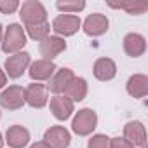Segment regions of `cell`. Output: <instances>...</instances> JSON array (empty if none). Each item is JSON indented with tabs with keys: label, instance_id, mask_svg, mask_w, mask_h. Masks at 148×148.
<instances>
[{
	"label": "cell",
	"instance_id": "obj_1",
	"mask_svg": "<svg viewBox=\"0 0 148 148\" xmlns=\"http://www.w3.org/2000/svg\"><path fill=\"white\" fill-rule=\"evenodd\" d=\"M2 51L5 54H16L21 52V49L26 45V33L25 28L18 23H11L5 30H4V38H2Z\"/></svg>",
	"mask_w": 148,
	"mask_h": 148
},
{
	"label": "cell",
	"instance_id": "obj_2",
	"mask_svg": "<svg viewBox=\"0 0 148 148\" xmlns=\"http://www.w3.org/2000/svg\"><path fill=\"white\" fill-rule=\"evenodd\" d=\"M98 127V115L91 108H82L71 120V131L79 136H89Z\"/></svg>",
	"mask_w": 148,
	"mask_h": 148
},
{
	"label": "cell",
	"instance_id": "obj_3",
	"mask_svg": "<svg viewBox=\"0 0 148 148\" xmlns=\"http://www.w3.org/2000/svg\"><path fill=\"white\" fill-rule=\"evenodd\" d=\"M19 18L25 23V26L37 25L47 21V11L38 0H26V2H23V5H19Z\"/></svg>",
	"mask_w": 148,
	"mask_h": 148
},
{
	"label": "cell",
	"instance_id": "obj_4",
	"mask_svg": "<svg viewBox=\"0 0 148 148\" xmlns=\"http://www.w3.org/2000/svg\"><path fill=\"white\" fill-rule=\"evenodd\" d=\"M82 26V21L77 14H59L54 18L51 30L58 35V37H71L75 35Z\"/></svg>",
	"mask_w": 148,
	"mask_h": 148
},
{
	"label": "cell",
	"instance_id": "obj_5",
	"mask_svg": "<svg viewBox=\"0 0 148 148\" xmlns=\"http://www.w3.org/2000/svg\"><path fill=\"white\" fill-rule=\"evenodd\" d=\"M32 63V56L26 52V51H21V52H16L12 56H9L4 63V71L9 79H19L23 77V73L28 70Z\"/></svg>",
	"mask_w": 148,
	"mask_h": 148
},
{
	"label": "cell",
	"instance_id": "obj_6",
	"mask_svg": "<svg viewBox=\"0 0 148 148\" xmlns=\"http://www.w3.org/2000/svg\"><path fill=\"white\" fill-rule=\"evenodd\" d=\"M49 101V89L45 84L40 82H33L30 86L25 87V103L32 108H44Z\"/></svg>",
	"mask_w": 148,
	"mask_h": 148
},
{
	"label": "cell",
	"instance_id": "obj_7",
	"mask_svg": "<svg viewBox=\"0 0 148 148\" xmlns=\"http://www.w3.org/2000/svg\"><path fill=\"white\" fill-rule=\"evenodd\" d=\"M38 51H40L42 59L52 61L54 58H58L61 52L66 51V42H64V38H61L58 35H49L47 38H44L38 44Z\"/></svg>",
	"mask_w": 148,
	"mask_h": 148
},
{
	"label": "cell",
	"instance_id": "obj_8",
	"mask_svg": "<svg viewBox=\"0 0 148 148\" xmlns=\"http://www.w3.org/2000/svg\"><path fill=\"white\" fill-rule=\"evenodd\" d=\"M56 70H58V66L54 64V61L37 59V61L30 63L28 75L33 82H44V80H51V77L56 73Z\"/></svg>",
	"mask_w": 148,
	"mask_h": 148
},
{
	"label": "cell",
	"instance_id": "obj_9",
	"mask_svg": "<svg viewBox=\"0 0 148 148\" xmlns=\"http://www.w3.org/2000/svg\"><path fill=\"white\" fill-rule=\"evenodd\" d=\"M108 26H110V21L105 14L101 12H92L86 18L84 25H82V30L86 35L89 37H101L108 32Z\"/></svg>",
	"mask_w": 148,
	"mask_h": 148
},
{
	"label": "cell",
	"instance_id": "obj_10",
	"mask_svg": "<svg viewBox=\"0 0 148 148\" xmlns=\"http://www.w3.org/2000/svg\"><path fill=\"white\" fill-rule=\"evenodd\" d=\"M75 79V73L70 68H58L56 73L51 77L49 84H47V89L54 94V96H59V94H64V91L68 89L70 82Z\"/></svg>",
	"mask_w": 148,
	"mask_h": 148
},
{
	"label": "cell",
	"instance_id": "obj_11",
	"mask_svg": "<svg viewBox=\"0 0 148 148\" xmlns=\"http://www.w3.org/2000/svg\"><path fill=\"white\" fill-rule=\"evenodd\" d=\"M25 105V89L21 86H9L0 94V106L5 110H19Z\"/></svg>",
	"mask_w": 148,
	"mask_h": 148
},
{
	"label": "cell",
	"instance_id": "obj_12",
	"mask_svg": "<svg viewBox=\"0 0 148 148\" xmlns=\"http://www.w3.org/2000/svg\"><path fill=\"white\" fill-rule=\"evenodd\" d=\"M44 141L51 146V148H68L71 143V136L70 131L63 125H52L45 131L44 134Z\"/></svg>",
	"mask_w": 148,
	"mask_h": 148
},
{
	"label": "cell",
	"instance_id": "obj_13",
	"mask_svg": "<svg viewBox=\"0 0 148 148\" xmlns=\"http://www.w3.org/2000/svg\"><path fill=\"white\" fill-rule=\"evenodd\" d=\"M51 112L54 115V119L58 120H68L71 117V113L75 112V103H73L70 98H66L64 94H59V96H52L51 98Z\"/></svg>",
	"mask_w": 148,
	"mask_h": 148
},
{
	"label": "cell",
	"instance_id": "obj_14",
	"mask_svg": "<svg viewBox=\"0 0 148 148\" xmlns=\"http://www.w3.org/2000/svg\"><path fill=\"white\" fill-rule=\"evenodd\" d=\"M122 45H124V52L129 56V58H139L145 54L146 51V40L141 33H127L122 40Z\"/></svg>",
	"mask_w": 148,
	"mask_h": 148
},
{
	"label": "cell",
	"instance_id": "obj_15",
	"mask_svg": "<svg viewBox=\"0 0 148 148\" xmlns=\"http://www.w3.org/2000/svg\"><path fill=\"white\" fill-rule=\"evenodd\" d=\"M134 148L136 146H145L146 145V131H145V125L143 122L139 120H134V122H127L124 125V136Z\"/></svg>",
	"mask_w": 148,
	"mask_h": 148
},
{
	"label": "cell",
	"instance_id": "obj_16",
	"mask_svg": "<svg viewBox=\"0 0 148 148\" xmlns=\"http://www.w3.org/2000/svg\"><path fill=\"white\" fill-rule=\"evenodd\" d=\"M92 73L94 77L101 82H108L112 79H115L117 75V64L113 59L110 58H98L94 61V66H92Z\"/></svg>",
	"mask_w": 148,
	"mask_h": 148
},
{
	"label": "cell",
	"instance_id": "obj_17",
	"mask_svg": "<svg viewBox=\"0 0 148 148\" xmlns=\"http://www.w3.org/2000/svg\"><path fill=\"white\" fill-rule=\"evenodd\" d=\"M11 148H25L30 143V131L23 125H11L4 139Z\"/></svg>",
	"mask_w": 148,
	"mask_h": 148
},
{
	"label": "cell",
	"instance_id": "obj_18",
	"mask_svg": "<svg viewBox=\"0 0 148 148\" xmlns=\"http://www.w3.org/2000/svg\"><path fill=\"white\" fill-rule=\"evenodd\" d=\"M125 91L129 96L132 98H145L148 94V77L143 73H134L129 77L127 84H125Z\"/></svg>",
	"mask_w": 148,
	"mask_h": 148
},
{
	"label": "cell",
	"instance_id": "obj_19",
	"mask_svg": "<svg viewBox=\"0 0 148 148\" xmlns=\"http://www.w3.org/2000/svg\"><path fill=\"white\" fill-rule=\"evenodd\" d=\"M108 5L113 9H124L127 14L132 16L145 14L148 9V2H145V0H120V2H110L108 0Z\"/></svg>",
	"mask_w": 148,
	"mask_h": 148
},
{
	"label": "cell",
	"instance_id": "obj_20",
	"mask_svg": "<svg viewBox=\"0 0 148 148\" xmlns=\"http://www.w3.org/2000/svg\"><path fill=\"white\" fill-rule=\"evenodd\" d=\"M87 91H89V87H87V80L82 79V77H75V79L70 82L68 89L64 91V96L70 98L73 103H75V101H82V99H86Z\"/></svg>",
	"mask_w": 148,
	"mask_h": 148
},
{
	"label": "cell",
	"instance_id": "obj_21",
	"mask_svg": "<svg viewBox=\"0 0 148 148\" xmlns=\"http://www.w3.org/2000/svg\"><path fill=\"white\" fill-rule=\"evenodd\" d=\"M25 33L37 42H42L44 38H47L51 35V23L44 21V23H37V25H28L25 26Z\"/></svg>",
	"mask_w": 148,
	"mask_h": 148
},
{
	"label": "cell",
	"instance_id": "obj_22",
	"mask_svg": "<svg viewBox=\"0 0 148 148\" xmlns=\"http://www.w3.org/2000/svg\"><path fill=\"white\" fill-rule=\"evenodd\" d=\"M56 7L63 14H77L86 9V2L84 0H58Z\"/></svg>",
	"mask_w": 148,
	"mask_h": 148
},
{
	"label": "cell",
	"instance_id": "obj_23",
	"mask_svg": "<svg viewBox=\"0 0 148 148\" xmlns=\"http://www.w3.org/2000/svg\"><path fill=\"white\" fill-rule=\"evenodd\" d=\"M87 148H110V138L106 134H94L87 141Z\"/></svg>",
	"mask_w": 148,
	"mask_h": 148
},
{
	"label": "cell",
	"instance_id": "obj_24",
	"mask_svg": "<svg viewBox=\"0 0 148 148\" xmlns=\"http://www.w3.org/2000/svg\"><path fill=\"white\" fill-rule=\"evenodd\" d=\"M19 9L18 0H0V12L2 14H14Z\"/></svg>",
	"mask_w": 148,
	"mask_h": 148
},
{
	"label": "cell",
	"instance_id": "obj_25",
	"mask_svg": "<svg viewBox=\"0 0 148 148\" xmlns=\"http://www.w3.org/2000/svg\"><path fill=\"white\" fill-rule=\"evenodd\" d=\"M110 148H134V146L125 138L117 136V138H110Z\"/></svg>",
	"mask_w": 148,
	"mask_h": 148
},
{
	"label": "cell",
	"instance_id": "obj_26",
	"mask_svg": "<svg viewBox=\"0 0 148 148\" xmlns=\"http://www.w3.org/2000/svg\"><path fill=\"white\" fill-rule=\"evenodd\" d=\"M5 84H7V75H5V71L0 68V89L5 87Z\"/></svg>",
	"mask_w": 148,
	"mask_h": 148
},
{
	"label": "cell",
	"instance_id": "obj_27",
	"mask_svg": "<svg viewBox=\"0 0 148 148\" xmlns=\"http://www.w3.org/2000/svg\"><path fill=\"white\" fill-rule=\"evenodd\" d=\"M30 148H51V146H49L45 141H37V143H33Z\"/></svg>",
	"mask_w": 148,
	"mask_h": 148
},
{
	"label": "cell",
	"instance_id": "obj_28",
	"mask_svg": "<svg viewBox=\"0 0 148 148\" xmlns=\"http://www.w3.org/2000/svg\"><path fill=\"white\" fill-rule=\"evenodd\" d=\"M2 38H4V26L0 25V44H2Z\"/></svg>",
	"mask_w": 148,
	"mask_h": 148
},
{
	"label": "cell",
	"instance_id": "obj_29",
	"mask_svg": "<svg viewBox=\"0 0 148 148\" xmlns=\"http://www.w3.org/2000/svg\"><path fill=\"white\" fill-rule=\"evenodd\" d=\"M0 148H4V136H2V132H0Z\"/></svg>",
	"mask_w": 148,
	"mask_h": 148
},
{
	"label": "cell",
	"instance_id": "obj_30",
	"mask_svg": "<svg viewBox=\"0 0 148 148\" xmlns=\"http://www.w3.org/2000/svg\"><path fill=\"white\" fill-rule=\"evenodd\" d=\"M0 115H2V113H0Z\"/></svg>",
	"mask_w": 148,
	"mask_h": 148
}]
</instances>
